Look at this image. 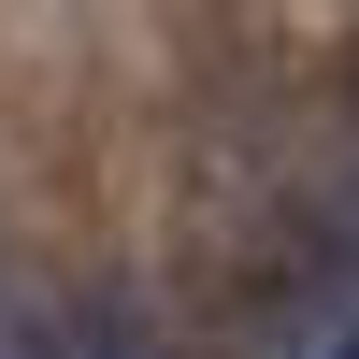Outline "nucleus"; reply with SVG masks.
<instances>
[{
  "label": "nucleus",
  "mask_w": 359,
  "mask_h": 359,
  "mask_svg": "<svg viewBox=\"0 0 359 359\" xmlns=\"http://www.w3.org/2000/svg\"><path fill=\"white\" fill-rule=\"evenodd\" d=\"M0 359H15V302H0Z\"/></svg>",
  "instance_id": "3"
},
{
  "label": "nucleus",
  "mask_w": 359,
  "mask_h": 359,
  "mask_svg": "<svg viewBox=\"0 0 359 359\" xmlns=\"http://www.w3.org/2000/svg\"><path fill=\"white\" fill-rule=\"evenodd\" d=\"M316 359H359V331H331V345H316Z\"/></svg>",
  "instance_id": "2"
},
{
  "label": "nucleus",
  "mask_w": 359,
  "mask_h": 359,
  "mask_svg": "<svg viewBox=\"0 0 359 359\" xmlns=\"http://www.w3.org/2000/svg\"><path fill=\"white\" fill-rule=\"evenodd\" d=\"M15 359H144V316L115 302V287H86V302H57V316H29Z\"/></svg>",
  "instance_id": "1"
}]
</instances>
